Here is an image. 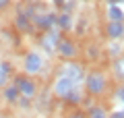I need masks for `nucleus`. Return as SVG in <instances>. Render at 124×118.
Here are the masks:
<instances>
[{"instance_id": "8", "label": "nucleus", "mask_w": 124, "mask_h": 118, "mask_svg": "<svg viewBox=\"0 0 124 118\" xmlns=\"http://www.w3.org/2000/svg\"><path fill=\"white\" fill-rule=\"evenodd\" d=\"M56 54L68 62V60H75V58H77V54H79V48H77V44L72 42V39H60Z\"/></svg>"}, {"instance_id": "12", "label": "nucleus", "mask_w": 124, "mask_h": 118, "mask_svg": "<svg viewBox=\"0 0 124 118\" xmlns=\"http://www.w3.org/2000/svg\"><path fill=\"white\" fill-rule=\"evenodd\" d=\"M108 19H110L112 23H124V10L120 8L118 4L108 6Z\"/></svg>"}, {"instance_id": "25", "label": "nucleus", "mask_w": 124, "mask_h": 118, "mask_svg": "<svg viewBox=\"0 0 124 118\" xmlns=\"http://www.w3.org/2000/svg\"><path fill=\"white\" fill-rule=\"evenodd\" d=\"M110 118H124V110H118V112H114Z\"/></svg>"}, {"instance_id": "10", "label": "nucleus", "mask_w": 124, "mask_h": 118, "mask_svg": "<svg viewBox=\"0 0 124 118\" xmlns=\"http://www.w3.org/2000/svg\"><path fill=\"white\" fill-rule=\"evenodd\" d=\"M19 97H21V93H19L17 85L8 83L4 89H2V100H4L6 104H17V101H19Z\"/></svg>"}, {"instance_id": "6", "label": "nucleus", "mask_w": 124, "mask_h": 118, "mask_svg": "<svg viewBox=\"0 0 124 118\" xmlns=\"http://www.w3.org/2000/svg\"><path fill=\"white\" fill-rule=\"evenodd\" d=\"M56 19H58V15L56 13H35L33 15V19H31V23L37 27V29H41V31H50V29H54L56 27Z\"/></svg>"}, {"instance_id": "7", "label": "nucleus", "mask_w": 124, "mask_h": 118, "mask_svg": "<svg viewBox=\"0 0 124 118\" xmlns=\"http://www.w3.org/2000/svg\"><path fill=\"white\" fill-rule=\"evenodd\" d=\"M77 85H79V83H72L70 79H66V77H56V79H54V85H52V93L56 97H60V100H64Z\"/></svg>"}, {"instance_id": "11", "label": "nucleus", "mask_w": 124, "mask_h": 118, "mask_svg": "<svg viewBox=\"0 0 124 118\" xmlns=\"http://www.w3.org/2000/svg\"><path fill=\"white\" fill-rule=\"evenodd\" d=\"M72 27H75V19H72V15L68 13H60L56 19V29L60 31H70Z\"/></svg>"}, {"instance_id": "27", "label": "nucleus", "mask_w": 124, "mask_h": 118, "mask_svg": "<svg viewBox=\"0 0 124 118\" xmlns=\"http://www.w3.org/2000/svg\"><path fill=\"white\" fill-rule=\"evenodd\" d=\"M120 2H124V0H120Z\"/></svg>"}, {"instance_id": "19", "label": "nucleus", "mask_w": 124, "mask_h": 118, "mask_svg": "<svg viewBox=\"0 0 124 118\" xmlns=\"http://www.w3.org/2000/svg\"><path fill=\"white\" fill-rule=\"evenodd\" d=\"M0 70H2V73H6L10 77V75H13V64H10V62H6V60H2L0 62Z\"/></svg>"}, {"instance_id": "15", "label": "nucleus", "mask_w": 124, "mask_h": 118, "mask_svg": "<svg viewBox=\"0 0 124 118\" xmlns=\"http://www.w3.org/2000/svg\"><path fill=\"white\" fill-rule=\"evenodd\" d=\"M87 118H110L106 112V108H101V106H91L87 112Z\"/></svg>"}, {"instance_id": "21", "label": "nucleus", "mask_w": 124, "mask_h": 118, "mask_svg": "<svg viewBox=\"0 0 124 118\" xmlns=\"http://www.w3.org/2000/svg\"><path fill=\"white\" fill-rule=\"evenodd\" d=\"M87 56H89V58H93V60H95V58L99 56L97 48H95V46H89V48H87Z\"/></svg>"}, {"instance_id": "4", "label": "nucleus", "mask_w": 124, "mask_h": 118, "mask_svg": "<svg viewBox=\"0 0 124 118\" xmlns=\"http://www.w3.org/2000/svg\"><path fill=\"white\" fill-rule=\"evenodd\" d=\"M85 66L81 64V62H75V60H68L64 62V64L60 66V70H58V77H66L70 79L72 83H81L85 79Z\"/></svg>"}, {"instance_id": "28", "label": "nucleus", "mask_w": 124, "mask_h": 118, "mask_svg": "<svg viewBox=\"0 0 124 118\" xmlns=\"http://www.w3.org/2000/svg\"><path fill=\"white\" fill-rule=\"evenodd\" d=\"M122 48H124V46H122Z\"/></svg>"}, {"instance_id": "24", "label": "nucleus", "mask_w": 124, "mask_h": 118, "mask_svg": "<svg viewBox=\"0 0 124 118\" xmlns=\"http://www.w3.org/2000/svg\"><path fill=\"white\" fill-rule=\"evenodd\" d=\"M68 118H87V116H85L83 112H79V110H77V112H70V116H68Z\"/></svg>"}, {"instance_id": "3", "label": "nucleus", "mask_w": 124, "mask_h": 118, "mask_svg": "<svg viewBox=\"0 0 124 118\" xmlns=\"http://www.w3.org/2000/svg\"><path fill=\"white\" fill-rule=\"evenodd\" d=\"M60 39H62V35H60V29H50V31H44L41 33V37H39V48H41V52L46 54V56H54L56 54V50H58V44H60Z\"/></svg>"}, {"instance_id": "26", "label": "nucleus", "mask_w": 124, "mask_h": 118, "mask_svg": "<svg viewBox=\"0 0 124 118\" xmlns=\"http://www.w3.org/2000/svg\"><path fill=\"white\" fill-rule=\"evenodd\" d=\"M52 2H54V4H56V6H62V4H64V2H66V0H52Z\"/></svg>"}, {"instance_id": "2", "label": "nucleus", "mask_w": 124, "mask_h": 118, "mask_svg": "<svg viewBox=\"0 0 124 118\" xmlns=\"http://www.w3.org/2000/svg\"><path fill=\"white\" fill-rule=\"evenodd\" d=\"M83 81H85V91H87L89 95H101L108 89V77L103 73H99V70L87 73Z\"/></svg>"}, {"instance_id": "22", "label": "nucleus", "mask_w": 124, "mask_h": 118, "mask_svg": "<svg viewBox=\"0 0 124 118\" xmlns=\"http://www.w3.org/2000/svg\"><path fill=\"white\" fill-rule=\"evenodd\" d=\"M116 100H118L120 104H124V85H120V87L116 89Z\"/></svg>"}, {"instance_id": "13", "label": "nucleus", "mask_w": 124, "mask_h": 118, "mask_svg": "<svg viewBox=\"0 0 124 118\" xmlns=\"http://www.w3.org/2000/svg\"><path fill=\"white\" fill-rule=\"evenodd\" d=\"M64 101H66V104H70V106H79L81 101H83V91H81V85H77V87L72 89L66 97H64Z\"/></svg>"}, {"instance_id": "17", "label": "nucleus", "mask_w": 124, "mask_h": 118, "mask_svg": "<svg viewBox=\"0 0 124 118\" xmlns=\"http://www.w3.org/2000/svg\"><path fill=\"white\" fill-rule=\"evenodd\" d=\"M122 50H124V48H122V46H120V44H118V42H114V44H112V46H110V50H108V52H110V56H114V58H116V56H118V54H120V52H122Z\"/></svg>"}, {"instance_id": "1", "label": "nucleus", "mask_w": 124, "mask_h": 118, "mask_svg": "<svg viewBox=\"0 0 124 118\" xmlns=\"http://www.w3.org/2000/svg\"><path fill=\"white\" fill-rule=\"evenodd\" d=\"M46 66V58L44 54H39L37 50H29V52L23 56V75H27V77H35V75H41V70H44Z\"/></svg>"}, {"instance_id": "18", "label": "nucleus", "mask_w": 124, "mask_h": 118, "mask_svg": "<svg viewBox=\"0 0 124 118\" xmlns=\"http://www.w3.org/2000/svg\"><path fill=\"white\" fill-rule=\"evenodd\" d=\"M17 104H19V108H21V110H29L31 108V100H29V97H19V101H17Z\"/></svg>"}, {"instance_id": "14", "label": "nucleus", "mask_w": 124, "mask_h": 118, "mask_svg": "<svg viewBox=\"0 0 124 118\" xmlns=\"http://www.w3.org/2000/svg\"><path fill=\"white\" fill-rule=\"evenodd\" d=\"M15 27H17V31L25 33V31L31 29V19L25 17V15H17V17H15Z\"/></svg>"}, {"instance_id": "5", "label": "nucleus", "mask_w": 124, "mask_h": 118, "mask_svg": "<svg viewBox=\"0 0 124 118\" xmlns=\"http://www.w3.org/2000/svg\"><path fill=\"white\" fill-rule=\"evenodd\" d=\"M13 85H17V89H19V93H21L23 97H29V100H33V97L37 95V85H35V81L31 77H27V75H17V77L13 79Z\"/></svg>"}, {"instance_id": "23", "label": "nucleus", "mask_w": 124, "mask_h": 118, "mask_svg": "<svg viewBox=\"0 0 124 118\" xmlns=\"http://www.w3.org/2000/svg\"><path fill=\"white\" fill-rule=\"evenodd\" d=\"M10 2H13V0H0V10H6L10 6Z\"/></svg>"}, {"instance_id": "20", "label": "nucleus", "mask_w": 124, "mask_h": 118, "mask_svg": "<svg viewBox=\"0 0 124 118\" xmlns=\"http://www.w3.org/2000/svg\"><path fill=\"white\" fill-rule=\"evenodd\" d=\"M8 75H6V73H2V70H0V91H2V89H4L6 87V85H8Z\"/></svg>"}, {"instance_id": "9", "label": "nucleus", "mask_w": 124, "mask_h": 118, "mask_svg": "<svg viewBox=\"0 0 124 118\" xmlns=\"http://www.w3.org/2000/svg\"><path fill=\"white\" fill-rule=\"evenodd\" d=\"M106 35L112 39V42H116V39H120L124 35V23H108L106 25Z\"/></svg>"}, {"instance_id": "16", "label": "nucleus", "mask_w": 124, "mask_h": 118, "mask_svg": "<svg viewBox=\"0 0 124 118\" xmlns=\"http://www.w3.org/2000/svg\"><path fill=\"white\" fill-rule=\"evenodd\" d=\"M114 73L118 75V79H124V58H118V60H116Z\"/></svg>"}]
</instances>
